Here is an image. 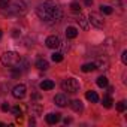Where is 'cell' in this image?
Listing matches in <instances>:
<instances>
[{"label": "cell", "instance_id": "8fae6325", "mask_svg": "<svg viewBox=\"0 0 127 127\" xmlns=\"http://www.w3.org/2000/svg\"><path fill=\"white\" fill-rule=\"evenodd\" d=\"M36 67L40 69V70H46V69L49 67V63H48L45 58H39V60L36 61Z\"/></svg>", "mask_w": 127, "mask_h": 127}, {"label": "cell", "instance_id": "3957f363", "mask_svg": "<svg viewBox=\"0 0 127 127\" xmlns=\"http://www.w3.org/2000/svg\"><path fill=\"white\" fill-rule=\"evenodd\" d=\"M61 88H63V91H67V93H78L79 81L75 78H67L61 82Z\"/></svg>", "mask_w": 127, "mask_h": 127}, {"label": "cell", "instance_id": "8992f818", "mask_svg": "<svg viewBox=\"0 0 127 127\" xmlns=\"http://www.w3.org/2000/svg\"><path fill=\"white\" fill-rule=\"evenodd\" d=\"M88 21L94 26V27H97V29H103V26H105V23H103V20L97 15V14H90V17H88Z\"/></svg>", "mask_w": 127, "mask_h": 127}, {"label": "cell", "instance_id": "cb8c5ba5", "mask_svg": "<svg viewBox=\"0 0 127 127\" xmlns=\"http://www.w3.org/2000/svg\"><path fill=\"white\" fill-rule=\"evenodd\" d=\"M121 61L124 63V64H127V51H123V54H121Z\"/></svg>", "mask_w": 127, "mask_h": 127}, {"label": "cell", "instance_id": "83f0119b", "mask_svg": "<svg viewBox=\"0 0 127 127\" xmlns=\"http://www.w3.org/2000/svg\"><path fill=\"white\" fill-rule=\"evenodd\" d=\"M2 34H3V33H2V30H0V39H2Z\"/></svg>", "mask_w": 127, "mask_h": 127}, {"label": "cell", "instance_id": "2e32d148", "mask_svg": "<svg viewBox=\"0 0 127 127\" xmlns=\"http://www.w3.org/2000/svg\"><path fill=\"white\" fill-rule=\"evenodd\" d=\"M76 21L81 24V27H82L84 30H87V29H88V24H87V18H85L84 15H79V18H78Z\"/></svg>", "mask_w": 127, "mask_h": 127}, {"label": "cell", "instance_id": "d4e9b609", "mask_svg": "<svg viewBox=\"0 0 127 127\" xmlns=\"http://www.w3.org/2000/svg\"><path fill=\"white\" fill-rule=\"evenodd\" d=\"M12 112L15 114V115H21V109H20V106H15V108H12Z\"/></svg>", "mask_w": 127, "mask_h": 127}, {"label": "cell", "instance_id": "44dd1931", "mask_svg": "<svg viewBox=\"0 0 127 127\" xmlns=\"http://www.w3.org/2000/svg\"><path fill=\"white\" fill-rule=\"evenodd\" d=\"M117 109H118L120 112H124V111H126V102H124V100L118 102V103H117Z\"/></svg>", "mask_w": 127, "mask_h": 127}, {"label": "cell", "instance_id": "30bf717a", "mask_svg": "<svg viewBox=\"0 0 127 127\" xmlns=\"http://www.w3.org/2000/svg\"><path fill=\"white\" fill-rule=\"evenodd\" d=\"M54 82L51 81V79H45V81H42L40 82V90H43V91H48V90H52L54 88Z\"/></svg>", "mask_w": 127, "mask_h": 127}, {"label": "cell", "instance_id": "ffe728a7", "mask_svg": "<svg viewBox=\"0 0 127 127\" xmlns=\"http://www.w3.org/2000/svg\"><path fill=\"white\" fill-rule=\"evenodd\" d=\"M102 103H103V106H105V108H111L114 102H112V99H111L109 96H106V97H103V100H102Z\"/></svg>", "mask_w": 127, "mask_h": 127}, {"label": "cell", "instance_id": "7a4b0ae2", "mask_svg": "<svg viewBox=\"0 0 127 127\" xmlns=\"http://www.w3.org/2000/svg\"><path fill=\"white\" fill-rule=\"evenodd\" d=\"M0 60H2V63L5 66L14 67V66H17L18 63L21 61V57L17 52H14V51H8V52H5L2 57H0Z\"/></svg>", "mask_w": 127, "mask_h": 127}, {"label": "cell", "instance_id": "5bb4252c", "mask_svg": "<svg viewBox=\"0 0 127 127\" xmlns=\"http://www.w3.org/2000/svg\"><path fill=\"white\" fill-rule=\"evenodd\" d=\"M70 108L75 111V112H81L84 108H82V102L81 100H73L72 103H70Z\"/></svg>", "mask_w": 127, "mask_h": 127}, {"label": "cell", "instance_id": "9a60e30c", "mask_svg": "<svg viewBox=\"0 0 127 127\" xmlns=\"http://www.w3.org/2000/svg\"><path fill=\"white\" fill-rule=\"evenodd\" d=\"M81 69H82V72H93L97 67H96V63H85V64H82Z\"/></svg>", "mask_w": 127, "mask_h": 127}, {"label": "cell", "instance_id": "9c48e42d", "mask_svg": "<svg viewBox=\"0 0 127 127\" xmlns=\"http://www.w3.org/2000/svg\"><path fill=\"white\" fill-rule=\"evenodd\" d=\"M60 118H61V114H58V112H52V114H48L46 115V123L48 124H55V123H58L60 121Z\"/></svg>", "mask_w": 127, "mask_h": 127}, {"label": "cell", "instance_id": "6da1fadb", "mask_svg": "<svg viewBox=\"0 0 127 127\" xmlns=\"http://www.w3.org/2000/svg\"><path fill=\"white\" fill-rule=\"evenodd\" d=\"M36 14H37V17H39L42 21L49 23V24L57 23V21H60V18H61V9H60L55 3H52V2L40 3V5L36 8Z\"/></svg>", "mask_w": 127, "mask_h": 127}, {"label": "cell", "instance_id": "277c9868", "mask_svg": "<svg viewBox=\"0 0 127 127\" xmlns=\"http://www.w3.org/2000/svg\"><path fill=\"white\" fill-rule=\"evenodd\" d=\"M8 12L12 14V15H24L27 12V5L20 0V2H15V3H11L8 6Z\"/></svg>", "mask_w": 127, "mask_h": 127}, {"label": "cell", "instance_id": "d6986e66", "mask_svg": "<svg viewBox=\"0 0 127 127\" xmlns=\"http://www.w3.org/2000/svg\"><path fill=\"white\" fill-rule=\"evenodd\" d=\"M100 11H102L103 14H106V15H111V14L114 12V9H112L111 6H106V5H102V6H100Z\"/></svg>", "mask_w": 127, "mask_h": 127}, {"label": "cell", "instance_id": "5b68a950", "mask_svg": "<svg viewBox=\"0 0 127 127\" xmlns=\"http://www.w3.org/2000/svg\"><path fill=\"white\" fill-rule=\"evenodd\" d=\"M26 91H27L26 85H24V84H18V85H15L14 90H12V96H14L15 99H23V97L26 96Z\"/></svg>", "mask_w": 127, "mask_h": 127}, {"label": "cell", "instance_id": "e0dca14e", "mask_svg": "<svg viewBox=\"0 0 127 127\" xmlns=\"http://www.w3.org/2000/svg\"><path fill=\"white\" fill-rule=\"evenodd\" d=\"M97 85L102 87V88L103 87H108V78L106 76H99L97 78Z\"/></svg>", "mask_w": 127, "mask_h": 127}, {"label": "cell", "instance_id": "ac0fdd59", "mask_svg": "<svg viewBox=\"0 0 127 127\" xmlns=\"http://www.w3.org/2000/svg\"><path fill=\"white\" fill-rule=\"evenodd\" d=\"M51 58H52L54 63H60V61H63V54L61 52H54Z\"/></svg>", "mask_w": 127, "mask_h": 127}, {"label": "cell", "instance_id": "7c38bea8", "mask_svg": "<svg viewBox=\"0 0 127 127\" xmlns=\"http://www.w3.org/2000/svg\"><path fill=\"white\" fill-rule=\"evenodd\" d=\"M66 36H67L69 39H75V37L78 36V29H76V27H72V26L67 27V29H66Z\"/></svg>", "mask_w": 127, "mask_h": 127}, {"label": "cell", "instance_id": "484cf974", "mask_svg": "<svg viewBox=\"0 0 127 127\" xmlns=\"http://www.w3.org/2000/svg\"><path fill=\"white\" fill-rule=\"evenodd\" d=\"M0 108H2V111H3V112H6V111H9V105H8V103H3L2 106H0Z\"/></svg>", "mask_w": 127, "mask_h": 127}, {"label": "cell", "instance_id": "7402d4cb", "mask_svg": "<svg viewBox=\"0 0 127 127\" xmlns=\"http://www.w3.org/2000/svg\"><path fill=\"white\" fill-rule=\"evenodd\" d=\"M11 5V0H0V9H6Z\"/></svg>", "mask_w": 127, "mask_h": 127}, {"label": "cell", "instance_id": "603a6c76", "mask_svg": "<svg viewBox=\"0 0 127 127\" xmlns=\"http://www.w3.org/2000/svg\"><path fill=\"white\" fill-rule=\"evenodd\" d=\"M70 9H72L73 12H78V14L81 12V6H79L78 3H72V5H70Z\"/></svg>", "mask_w": 127, "mask_h": 127}, {"label": "cell", "instance_id": "4316f807", "mask_svg": "<svg viewBox=\"0 0 127 127\" xmlns=\"http://www.w3.org/2000/svg\"><path fill=\"white\" fill-rule=\"evenodd\" d=\"M85 5H87V6H91V5H93V0H85Z\"/></svg>", "mask_w": 127, "mask_h": 127}, {"label": "cell", "instance_id": "4fadbf2b", "mask_svg": "<svg viewBox=\"0 0 127 127\" xmlns=\"http://www.w3.org/2000/svg\"><path fill=\"white\" fill-rule=\"evenodd\" d=\"M85 97H87V100H90V102H93V103H96V102H99V96H97V93L96 91H87L85 93Z\"/></svg>", "mask_w": 127, "mask_h": 127}, {"label": "cell", "instance_id": "52a82bcc", "mask_svg": "<svg viewBox=\"0 0 127 127\" xmlns=\"http://www.w3.org/2000/svg\"><path fill=\"white\" fill-rule=\"evenodd\" d=\"M45 43H46L48 48H51V49H57V48L60 46L61 42H60V37H58V36H49V37H46Z\"/></svg>", "mask_w": 127, "mask_h": 127}, {"label": "cell", "instance_id": "ba28073f", "mask_svg": "<svg viewBox=\"0 0 127 127\" xmlns=\"http://www.w3.org/2000/svg\"><path fill=\"white\" fill-rule=\"evenodd\" d=\"M54 103H55L57 106H60V108H64V106L67 105V99H66L64 94H57V96L54 97Z\"/></svg>", "mask_w": 127, "mask_h": 127}]
</instances>
